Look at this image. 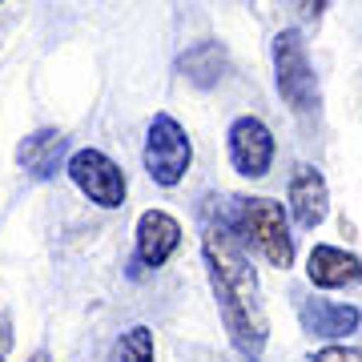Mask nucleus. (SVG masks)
Here are the masks:
<instances>
[{"label": "nucleus", "mask_w": 362, "mask_h": 362, "mask_svg": "<svg viewBox=\"0 0 362 362\" xmlns=\"http://www.w3.org/2000/svg\"><path fill=\"white\" fill-rule=\"evenodd\" d=\"M181 246V226L173 214L165 209H145L141 218H137V262L157 270V266H165Z\"/></svg>", "instance_id": "9"}, {"label": "nucleus", "mask_w": 362, "mask_h": 362, "mask_svg": "<svg viewBox=\"0 0 362 362\" xmlns=\"http://www.w3.org/2000/svg\"><path fill=\"white\" fill-rule=\"evenodd\" d=\"M306 362H362V350H350V346H322L318 354H310Z\"/></svg>", "instance_id": "14"}, {"label": "nucleus", "mask_w": 362, "mask_h": 362, "mask_svg": "<svg viewBox=\"0 0 362 362\" xmlns=\"http://www.w3.org/2000/svg\"><path fill=\"white\" fill-rule=\"evenodd\" d=\"M65 133L57 129H37L33 137H25L21 141V149H16V161H21V169H25L28 177H52L57 169H61V161H65Z\"/></svg>", "instance_id": "11"}, {"label": "nucleus", "mask_w": 362, "mask_h": 362, "mask_svg": "<svg viewBox=\"0 0 362 362\" xmlns=\"http://www.w3.org/2000/svg\"><path fill=\"white\" fill-rule=\"evenodd\" d=\"M246 250L250 246L238 233L221 230L214 221L202 233V258H206L209 290L218 298V314L226 322V334H230L233 350L242 358L258 362L266 354L270 326H266V310H262V298H258V274L250 266Z\"/></svg>", "instance_id": "1"}, {"label": "nucleus", "mask_w": 362, "mask_h": 362, "mask_svg": "<svg viewBox=\"0 0 362 362\" xmlns=\"http://www.w3.org/2000/svg\"><path fill=\"white\" fill-rule=\"evenodd\" d=\"M274 57V85L282 93V101L294 113H314L318 109V77H314L310 52L298 28H282L270 45Z\"/></svg>", "instance_id": "2"}, {"label": "nucleus", "mask_w": 362, "mask_h": 362, "mask_svg": "<svg viewBox=\"0 0 362 362\" xmlns=\"http://www.w3.org/2000/svg\"><path fill=\"white\" fill-rule=\"evenodd\" d=\"M298 322H302L306 334L338 342V338L358 334L362 310L350 306V302H330V298H302V302H298Z\"/></svg>", "instance_id": "7"}, {"label": "nucleus", "mask_w": 362, "mask_h": 362, "mask_svg": "<svg viewBox=\"0 0 362 362\" xmlns=\"http://www.w3.org/2000/svg\"><path fill=\"white\" fill-rule=\"evenodd\" d=\"M290 214L302 230H318L330 214V189H326V177L314 165H294L290 173Z\"/></svg>", "instance_id": "8"}, {"label": "nucleus", "mask_w": 362, "mask_h": 362, "mask_svg": "<svg viewBox=\"0 0 362 362\" xmlns=\"http://www.w3.org/2000/svg\"><path fill=\"white\" fill-rule=\"evenodd\" d=\"M230 165L242 177H266L274 165V133L258 117H238L230 125Z\"/></svg>", "instance_id": "6"}, {"label": "nucleus", "mask_w": 362, "mask_h": 362, "mask_svg": "<svg viewBox=\"0 0 362 362\" xmlns=\"http://www.w3.org/2000/svg\"><path fill=\"white\" fill-rule=\"evenodd\" d=\"M33 362H45V358H33Z\"/></svg>", "instance_id": "16"}, {"label": "nucleus", "mask_w": 362, "mask_h": 362, "mask_svg": "<svg viewBox=\"0 0 362 362\" xmlns=\"http://www.w3.org/2000/svg\"><path fill=\"white\" fill-rule=\"evenodd\" d=\"M306 278L318 290H346L362 282V258L342 246H314L306 258Z\"/></svg>", "instance_id": "10"}, {"label": "nucleus", "mask_w": 362, "mask_h": 362, "mask_svg": "<svg viewBox=\"0 0 362 362\" xmlns=\"http://www.w3.org/2000/svg\"><path fill=\"white\" fill-rule=\"evenodd\" d=\"M145 173L157 181V185H181L189 165H194V145H189V133L181 129L177 117L157 113L149 121V133H145Z\"/></svg>", "instance_id": "4"}, {"label": "nucleus", "mask_w": 362, "mask_h": 362, "mask_svg": "<svg viewBox=\"0 0 362 362\" xmlns=\"http://www.w3.org/2000/svg\"><path fill=\"white\" fill-rule=\"evenodd\" d=\"M65 169H69V177H73V185L89 197L93 206L117 209L125 202V173L101 149H77V153L69 157Z\"/></svg>", "instance_id": "5"}, {"label": "nucleus", "mask_w": 362, "mask_h": 362, "mask_svg": "<svg viewBox=\"0 0 362 362\" xmlns=\"http://www.w3.org/2000/svg\"><path fill=\"white\" fill-rule=\"evenodd\" d=\"M0 362H4V358H0Z\"/></svg>", "instance_id": "17"}, {"label": "nucleus", "mask_w": 362, "mask_h": 362, "mask_svg": "<svg viewBox=\"0 0 362 362\" xmlns=\"http://www.w3.org/2000/svg\"><path fill=\"white\" fill-rule=\"evenodd\" d=\"M109 362H157V350H153V330L149 326H129L125 334L117 338Z\"/></svg>", "instance_id": "13"}, {"label": "nucleus", "mask_w": 362, "mask_h": 362, "mask_svg": "<svg viewBox=\"0 0 362 362\" xmlns=\"http://www.w3.org/2000/svg\"><path fill=\"white\" fill-rule=\"evenodd\" d=\"M242 242L254 246L274 270L294 266V233L286 209L270 197H242Z\"/></svg>", "instance_id": "3"}, {"label": "nucleus", "mask_w": 362, "mask_h": 362, "mask_svg": "<svg viewBox=\"0 0 362 362\" xmlns=\"http://www.w3.org/2000/svg\"><path fill=\"white\" fill-rule=\"evenodd\" d=\"M181 77L194 81L197 89H214L221 77H226V69H230V57L221 49L218 40H197L194 49H185V57L177 61Z\"/></svg>", "instance_id": "12"}, {"label": "nucleus", "mask_w": 362, "mask_h": 362, "mask_svg": "<svg viewBox=\"0 0 362 362\" xmlns=\"http://www.w3.org/2000/svg\"><path fill=\"white\" fill-rule=\"evenodd\" d=\"M322 4H326V0H298V16L318 21V16H322Z\"/></svg>", "instance_id": "15"}]
</instances>
